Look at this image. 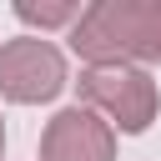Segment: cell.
<instances>
[{"label": "cell", "instance_id": "cell-1", "mask_svg": "<svg viewBox=\"0 0 161 161\" xmlns=\"http://www.w3.org/2000/svg\"><path fill=\"white\" fill-rule=\"evenodd\" d=\"M65 40L86 65H161V0H91Z\"/></svg>", "mask_w": 161, "mask_h": 161}, {"label": "cell", "instance_id": "cell-2", "mask_svg": "<svg viewBox=\"0 0 161 161\" xmlns=\"http://www.w3.org/2000/svg\"><path fill=\"white\" fill-rule=\"evenodd\" d=\"M75 91H80V106H91L126 136H141L161 111V91L146 65H86Z\"/></svg>", "mask_w": 161, "mask_h": 161}, {"label": "cell", "instance_id": "cell-3", "mask_svg": "<svg viewBox=\"0 0 161 161\" xmlns=\"http://www.w3.org/2000/svg\"><path fill=\"white\" fill-rule=\"evenodd\" d=\"M65 86H70L65 55L45 35H15L0 45V96L5 101L40 106V101H55Z\"/></svg>", "mask_w": 161, "mask_h": 161}, {"label": "cell", "instance_id": "cell-4", "mask_svg": "<svg viewBox=\"0 0 161 161\" xmlns=\"http://www.w3.org/2000/svg\"><path fill=\"white\" fill-rule=\"evenodd\" d=\"M40 161H116V126L91 106H65L40 131Z\"/></svg>", "mask_w": 161, "mask_h": 161}, {"label": "cell", "instance_id": "cell-5", "mask_svg": "<svg viewBox=\"0 0 161 161\" xmlns=\"http://www.w3.org/2000/svg\"><path fill=\"white\" fill-rule=\"evenodd\" d=\"M80 15H86L80 0H15V20L35 30H70Z\"/></svg>", "mask_w": 161, "mask_h": 161}, {"label": "cell", "instance_id": "cell-6", "mask_svg": "<svg viewBox=\"0 0 161 161\" xmlns=\"http://www.w3.org/2000/svg\"><path fill=\"white\" fill-rule=\"evenodd\" d=\"M0 161H5V116H0Z\"/></svg>", "mask_w": 161, "mask_h": 161}]
</instances>
